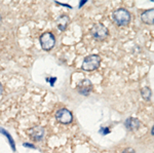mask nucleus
<instances>
[{
	"mask_svg": "<svg viewBox=\"0 0 154 153\" xmlns=\"http://www.w3.org/2000/svg\"><path fill=\"white\" fill-rule=\"evenodd\" d=\"M113 21L117 26H126L131 22V14L125 8H118L112 14Z\"/></svg>",
	"mask_w": 154,
	"mask_h": 153,
	"instance_id": "1",
	"label": "nucleus"
},
{
	"mask_svg": "<svg viewBox=\"0 0 154 153\" xmlns=\"http://www.w3.org/2000/svg\"><path fill=\"white\" fill-rule=\"evenodd\" d=\"M101 59L98 55H91L86 57L82 62V70L84 71H94L100 66Z\"/></svg>",
	"mask_w": 154,
	"mask_h": 153,
	"instance_id": "2",
	"label": "nucleus"
},
{
	"mask_svg": "<svg viewBox=\"0 0 154 153\" xmlns=\"http://www.w3.org/2000/svg\"><path fill=\"white\" fill-rule=\"evenodd\" d=\"M91 34L96 40H105L108 36V29L103 24H95L91 29Z\"/></svg>",
	"mask_w": 154,
	"mask_h": 153,
	"instance_id": "3",
	"label": "nucleus"
},
{
	"mask_svg": "<svg viewBox=\"0 0 154 153\" xmlns=\"http://www.w3.org/2000/svg\"><path fill=\"white\" fill-rule=\"evenodd\" d=\"M39 41H40L41 47L43 48L44 50H51L54 46L56 38H54L53 33H51V32H45V33H43L40 36Z\"/></svg>",
	"mask_w": 154,
	"mask_h": 153,
	"instance_id": "4",
	"label": "nucleus"
},
{
	"mask_svg": "<svg viewBox=\"0 0 154 153\" xmlns=\"http://www.w3.org/2000/svg\"><path fill=\"white\" fill-rule=\"evenodd\" d=\"M56 118L59 122L63 123V124H68V123L72 122V120H73L72 113L68 109H66V108H62V109L57 111Z\"/></svg>",
	"mask_w": 154,
	"mask_h": 153,
	"instance_id": "5",
	"label": "nucleus"
},
{
	"mask_svg": "<svg viewBox=\"0 0 154 153\" xmlns=\"http://www.w3.org/2000/svg\"><path fill=\"white\" fill-rule=\"evenodd\" d=\"M141 19H142L143 23L147 25H154V8L144 11L141 16Z\"/></svg>",
	"mask_w": 154,
	"mask_h": 153,
	"instance_id": "6",
	"label": "nucleus"
},
{
	"mask_svg": "<svg viewBox=\"0 0 154 153\" xmlns=\"http://www.w3.org/2000/svg\"><path fill=\"white\" fill-rule=\"evenodd\" d=\"M91 88H93V85H91V81L88 80H83L80 82V84L78 85V90L82 95H88L89 93L91 92Z\"/></svg>",
	"mask_w": 154,
	"mask_h": 153,
	"instance_id": "7",
	"label": "nucleus"
},
{
	"mask_svg": "<svg viewBox=\"0 0 154 153\" xmlns=\"http://www.w3.org/2000/svg\"><path fill=\"white\" fill-rule=\"evenodd\" d=\"M29 134H30V137H31L32 139H34L35 141H39V140H41L42 138H43L44 130L42 127H34L33 130H30Z\"/></svg>",
	"mask_w": 154,
	"mask_h": 153,
	"instance_id": "8",
	"label": "nucleus"
},
{
	"mask_svg": "<svg viewBox=\"0 0 154 153\" xmlns=\"http://www.w3.org/2000/svg\"><path fill=\"white\" fill-rule=\"evenodd\" d=\"M68 24H69V18L67 16H62V17H60V18H59V20H58V27H59L60 30L64 31L67 28Z\"/></svg>",
	"mask_w": 154,
	"mask_h": 153,
	"instance_id": "9",
	"label": "nucleus"
},
{
	"mask_svg": "<svg viewBox=\"0 0 154 153\" xmlns=\"http://www.w3.org/2000/svg\"><path fill=\"white\" fill-rule=\"evenodd\" d=\"M125 127H128V130H136L140 127V122H139L138 119H135V118H130V119L126 120L125 122Z\"/></svg>",
	"mask_w": 154,
	"mask_h": 153,
	"instance_id": "10",
	"label": "nucleus"
},
{
	"mask_svg": "<svg viewBox=\"0 0 154 153\" xmlns=\"http://www.w3.org/2000/svg\"><path fill=\"white\" fill-rule=\"evenodd\" d=\"M151 90L149 87H144L142 90H141V95H142V97L145 99V100H149L151 97Z\"/></svg>",
	"mask_w": 154,
	"mask_h": 153,
	"instance_id": "11",
	"label": "nucleus"
},
{
	"mask_svg": "<svg viewBox=\"0 0 154 153\" xmlns=\"http://www.w3.org/2000/svg\"><path fill=\"white\" fill-rule=\"evenodd\" d=\"M2 93H3V86H2V84L0 83V96L2 95Z\"/></svg>",
	"mask_w": 154,
	"mask_h": 153,
	"instance_id": "12",
	"label": "nucleus"
},
{
	"mask_svg": "<svg viewBox=\"0 0 154 153\" xmlns=\"http://www.w3.org/2000/svg\"><path fill=\"white\" fill-rule=\"evenodd\" d=\"M151 133H152V135L154 136V125H153V127H152V132H151Z\"/></svg>",
	"mask_w": 154,
	"mask_h": 153,
	"instance_id": "13",
	"label": "nucleus"
},
{
	"mask_svg": "<svg viewBox=\"0 0 154 153\" xmlns=\"http://www.w3.org/2000/svg\"><path fill=\"white\" fill-rule=\"evenodd\" d=\"M0 22H1V16H0Z\"/></svg>",
	"mask_w": 154,
	"mask_h": 153,
	"instance_id": "14",
	"label": "nucleus"
}]
</instances>
